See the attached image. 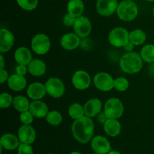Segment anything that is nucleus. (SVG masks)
I'll return each mask as SVG.
<instances>
[{
  "instance_id": "21",
  "label": "nucleus",
  "mask_w": 154,
  "mask_h": 154,
  "mask_svg": "<svg viewBox=\"0 0 154 154\" xmlns=\"http://www.w3.org/2000/svg\"><path fill=\"white\" fill-rule=\"evenodd\" d=\"M27 67L29 73L34 77H41L46 73V64L39 59H32Z\"/></svg>"
},
{
  "instance_id": "2",
  "label": "nucleus",
  "mask_w": 154,
  "mask_h": 154,
  "mask_svg": "<svg viewBox=\"0 0 154 154\" xmlns=\"http://www.w3.org/2000/svg\"><path fill=\"white\" fill-rule=\"evenodd\" d=\"M143 60L137 52L126 53L120 60V67L123 72L129 75L138 73L143 67Z\"/></svg>"
},
{
  "instance_id": "17",
  "label": "nucleus",
  "mask_w": 154,
  "mask_h": 154,
  "mask_svg": "<svg viewBox=\"0 0 154 154\" xmlns=\"http://www.w3.org/2000/svg\"><path fill=\"white\" fill-rule=\"evenodd\" d=\"M27 96L32 100H41L47 94L45 85L40 82H33L28 87Z\"/></svg>"
},
{
  "instance_id": "24",
  "label": "nucleus",
  "mask_w": 154,
  "mask_h": 154,
  "mask_svg": "<svg viewBox=\"0 0 154 154\" xmlns=\"http://www.w3.org/2000/svg\"><path fill=\"white\" fill-rule=\"evenodd\" d=\"M68 14L75 17L82 16L84 11V3L82 0H69L67 4Z\"/></svg>"
},
{
  "instance_id": "39",
  "label": "nucleus",
  "mask_w": 154,
  "mask_h": 154,
  "mask_svg": "<svg viewBox=\"0 0 154 154\" xmlns=\"http://www.w3.org/2000/svg\"><path fill=\"white\" fill-rule=\"evenodd\" d=\"M134 46H135V45H134L130 41H129L127 43L125 44L124 46H123V49L126 51H127V52H131V51H132V50L134 49Z\"/></svg>"
},
{
  "instance_id": "1",
  "label": "nucleus",
  "mask_w": 154,
  "mask_h": 154,
  "mask_svg": "<svg viewBox=\"0 0 154 154\" xmlns=\"http://www.w3.org/2000/svg\"><path fill=\"white\" fill-rule=\"evenodd\" d=\"M95 124L93 119L87 116L74 120L72 133L75 139L81 144H87L93 138Z\"/></svg>"
},
{
  "instance_id": "12",
  "label": "nucleus",
  "mask_w": 154,
  "mask_h": 154,
  "mask_svg": "<svg viewBox=\"0 0 154 154\" xmlns=\"http://www.w3.org/2000/svg\"><path fill=\"white\" fill-rule=\"evenodd\" d=\"M91 147L94 153L107 154L111 151V143L105 137L96 135L91 140Z\"/></svg>"
},
{
  "instance_id": "10",
  "label": "nucleus",
  "mask_w": 154,
  "mask_h": 154,
  "mask_svg": "<svg viewBox=\"0 0 154 154\" xmlns=\"http://www.w3.org/2000/svg\"><path fill=\"white\" fill-rule=\"evenodd\" d=\"M72 82L75 88L78 90H85L91 84V78L86 71L78 70L72 75Z\"/></svg>"
},
{
  "instance_id": "30",
  "label": "nucleus",
  "mask_w": 154,
  "mask_h": 154,
  "mask_svg": "<svg viewBox=\"0 0 154 154\" xmlns=\"http://www.w3.org/2000/svg\"><path fill=\"white\" fill-rule=\"evenodd\" d=\"M18 5L25 11H33L37 8L38 0H17Z\"/></svg>"
},
{
  "instance_id": "42",
  "label": "nucleus",
  "mask_w": 154,
  "mask_h": 154,
  "mask_svg": "<svg viewBox=\"0 0 154 154\" xmlns=\"http://www.w3.org/2000/svg\"><path fill=\"white\" fill-rule=\"evenodd\" d=\"M69 154H82V153L78 151H74V152H72V153H70Z\"/></svg>"
},
{
  "instance_id": "33",
  "label": "nucleus",
  "mask_w": 154,
  "mask_h": 154,
  "mask_svg": "<svg viewBox=\"0 0 154 154\" xmlns=\"http://www.w3.org/2000/svg\"><path fill=\"white\" fill-rule=\"evenodd\" d=\"M34 117H35L30 112L29 110L20 113V120L21 123L24 125H31L34 120Z\"/></svg>"
},
{
  "instance_id": "28",
  "label": "nucleus",
  "mask_w": 154,
  "mask_h": 154,
  "mask_svg": "<svg viewBox=\"0 0 154 154\" xmlns=\"http://www.w3.org/2000/svg\"><path fill=\"white\" fill-rule=\"evenodd\" d=\"M69 115L73 120H77L85 116L84 106L78 103H73L69 108Z\"/></svg>"
},
{
  "instance_id": "19",
  "label": "nucleus",
  "mask_w": 154,
  "mask_h": 154,
  "mask_svg": "<svg viewBox=\"0 0 154 154\" xmlns=\"http://www.w3.org/2000/svg\"><path fill=\"white\" fill-rule=\"evenodd\" d=\"M14 57L18 65L28 66L32 60V56L30 50L26 47L21 46L15 51Z\"/></svg>"
},
{
  "instance_id": "25",
  "label": "nucleus",
  "mask_w": 154,
  "mask_h": 154,
  "mask_svg": "<svg viewBox=\"0 0 154 154\" xmlns=\"http://www.w3.org/2000/svg\"><path fill=\"white\" fill-rule=\"evenodd\" d=\"M30 103L29 99L23 96H17L14 98L13 107L17 111L20 113L29 110Z\"/></svg>"
},
{
  "instance_id": "31",
  "label": "nucleus",
  "mask_w": 154,
  "mask_h": 154,
  "mask_svg": "<svg viewBox=\"0 0 154 154\" xmlns=\"http://www.w3.org/2000/svg\"><path fill=\"white\" fill-rule=\"evenodd\" d=\"M129 81L123 77H118L114 79V89L119 92H124L129 88Z\"/></svg>"
},
{
  "instance_id": "16",
  "label": "nucleus",
  "mask_w": 154,
  "mask_h": 154,
  "mask_svg": "<svg viewBox=\"0 0 154 154\" xmlns=\"http://www.w3.org/2000/svg\"><path fill=\"white\" fill-rule=\"evenodd\" d=\"M84 108L85 116L93 118L102 112V102L98 98H93L86 102Z\"/></svg>"
},
{
  "instance_id": "43",
  "label": "nucleus",
  "mask_w": 154,
  "mask_h": 154,
  "mask_svg": "<svg viewBox=\"0 0 154 154\" xmlns=\"http://www.w3.org/2000/svg\"><path fill=\"white\" fill-rule=\"evenodd\" d=\"M147 1H149V2H153L154 0H147Z\"/></svg>"
},
{
  "instance_id": "5",
  "label": "nucleus",
  "mask_w": 154,
  "mask_h": 154,
  "mask_svg": "<svg viewBox=\"0 0 154 154\" xmlns=\"http://www.w3.org/2000/svg\"><path fill=\"white\" fill-rule=\"evenodd\" d=\"M51 43L49 37L44 33L36 34L31 41V48L38 55H45L51 49Z\"/></svg>"
},
{
  "instance_id": "8",
  "label": "nucleus",
  "mask_w": 154,
  "mask_h": 154,
  "mask_svg": "<svg viewBox=\"0 0 154 154\" xmlns=\"http://www.w3.org/2000/svg\"><path fill=\"white\" fill-rule=\"evenodd\" d=\"M93 84L97 90L109 92L114 89V79L107 72H99L93 78Z\"/></svg>"
},
{
  "instance_id": "15",
  "label": "nucleus",
  "mask_w": 154,
  "mask_h": 154,
  "mask_svg": "<svg viewBox=\"0 0 154 154\" xmlns=\"http://www.w3.org/2000/svg\"><path fill=\"white\" fill-rule=\"evenodd\" d=\"M14 44V36L10 30L2 29L0 30V53L5 54L10 51Z\"/></svg>"
},
{
  "instance_id": "29",
  "label": "nucleus",
  "mask_w": 154,
  "mask_h": 154,
  "mask_svg": "<svg viewBox=\"0 0 154 154\" xmlns=\"http://www.w3.org/2000/svg\"><path fill=\"white\" fill-rule=\"evenodd\" d=\"M47 123L53 126H57L61 124L63 121V116L58 111H51L48 112L45 117Z\"/></svg>"
},
{
  "instance_id": "32",
  "label": "nucleus",
  "mask_w": 154,
  "mask_h": 154,
  "mask_svg": "<svg viewBox=\"0 0 154 154\" xmlns=\"http://www.w3.org/2000/svg\"><path fill=\"white\" fill-rule=\"evenodd\" d=\"M14 98L8 93H2L0 95V108H8L13 105Z\"/></svg>"
},
{
  "instance_id": "27",
  "label": "nucleus",
  "mask_w": 154,
  "mask_h": 154,
  "mask_svg": "<svg viewBox=\"0 0 154 154\" xmlns=\"http://www.w3.org/2000/svg\"><path fill=\"white\" fill-rule=\"evenodd\" d=\"M143 61L148 63H154V45L149 44L141 48L140 52Z\"/></svg>"
},
{
  "instance_id": "3",
  "label": "nucleus",
  "mask_w": 154,
  "mask_h": 154,
  "mask_svg": "<svg viewBox=\"0 0 154 154\" xmlns=\"http://www.w3.org/2000/svg\"><path fill=\"white\" fill-rule=\"evenodd\" d=\"M116 13L121 20L130 22L138 16V5L132 0H123L119 3Z\"/></svg>"
},
{
  "instance_id": "18",
  "label": "nucleus",
  "mask_w": 154,
  "mask_h": 154,
  "mask_svg": "<svg viewBox=\"0 0 154 154\" xmlns=\"http://www.w3.org/2000/svg\"><path fill=\"white\" fill-rule=\"evenodd\" d=\"M8 87L14 92H20L23 90L27 85V81L25 77L22 75L14 74L9 76L7 81Z\"/></svg>"
},
{
  "instance_id": "11",
  "label": "nucleus",
  "mask_w": 154,
  "mask_h": 154,
  "mask_svg": "<svg viewBox=\"0 0 154 154\" xmlns=\"http://www.w3.org/2000/svg\"><path fill=\"white\" fill-rule=\"evenodd\" d=\"M117 0H97L96 10L103 17H111L117 12L118 7Z\"/></svg>"
},
{
  "instance_id": "36",
  "label": "nucleus",
  "mask_w": 154,
  "mask_h": 154,
  "mask_svg": "<svg viewBox=\"0 0 154 154\" xmlns=\"http://www.w3.org/2000/svg\"><path fill=\"white\" fill-rule=\"evenodd\" d=\"M28 72V67L27 66H23V65H18L15 69V73L17 75L24 76Z\"/></svg>"
},
{
  "instance_id": "23",
  "label": "nucleus",
  "mask_w": 154,
  "mask_h": 154,
  "mask_svg": "<svg viewBox=\"0 0 154 154\" xmlns=\"http://www.w3.org/2000/svg\"><path fill=\"white\" fill-rule=\"evenodd\" d=\"M104 131L110 137H117L121 132V124L117 119L107 120L103 124Z\"/></svg>"
},
{
  "instance_id": "22",
  "label": "nucleus",
  "mask_w": 154,
  "mask_h": 154,
  "mask_svg": "<svg viewBox=\"0 0 154 154\" xmlns=\"http://www.w3.org/2000/svg\"><path fill=\"white\" fill-rule=\"evenodd\" d=\"M20 141L17 136L11 133H6L2 136L0 145L7 150H14L18 148Z\"/></svg>"
},
{
  "instance_id": "44",
  "label": "nucleus",
  "mask_w": 154,
  "mask_h": 154,
  "mask_svg": "<svg viewBox=\"0 0 154 154\" xmlns=\"http://www.w3.org/2000/svg\"><path fill=\"white\" fill-rule=\"evenodd\" d=\"M153 16H154V8H153Z\"/></svg>"
},
{
  "instance_id": "40",
  "label": "nucleus",
  "mask_w": 154,
  "mask_h": 154,
  "mask_svg": "<svg viewBox=\"0 0 154 154\" xmlns=\"http://www.w3.org/2000/svg\"><path fill=\"white\" fill-rule=\"evenodd\" d=\"M0 68L1 69L5 68V59L3 57V54H1V55H0Z\"/></svg>"
},
{
  "instance_id": "34",
  "label": "nucleus",
  "mask_w": 154,
  "mask_h": 154,
  "mask_svg": "<svg viewBox=\"0 0 154 154\" xmlns=\"http://www.w3.org/2000/svg\"><path fill=\"white\" fill-rule=\"evenodd\" d=\"M17 154H33V149L31 144L20 143L17 148Z\"/></svg>"
},
{
  "instance_id": "37",
  "label": "nucleus",
  "mask_w": 154,
  "mask_h": 154,
  "mask_svg": "<svg viewBox=\"0 0 154 154\" xmlns=\"http://www.w3.org/2000/svg\"><path fill=\"white\" fill-rule=\"evenodd\" d=\"M8 73L6 70H5L4 69H0V81H1V84H4L5 81H8Z\"/></svg>"
},
{
  "instance_id": "46",
  "label": "nucleus",
  "mask_w": 154,
  "mask_h": 154,
  "mask_svg": "<svg viewBox=\"0 0 154 154\" xmlns=\"http://www.w3.org/2000/svg\"><path fill=\"white\" fill-rule=\"evenodd\" d=\"M46 154H53V153H46Z\"/></svg>"
},
{
  "instance_id": "35",
  "label": "nucleus",
  "mask_w": 154,
  "mask_h": 154,
  "mask_svg": "<svg viewBox=\"0 0 154 154\" xmlns=\"http://www.w3.org/2000/svg\"><path fill=\"white\" fill-rule=\"evenodd\" d=\"M75 19L76 17H73L72 15L69 14H67L64 16L63 17V24H64L66 26L70 27V26H73L74 23L75 22Z\"/></svg>"
},
{
  "instance_id": "20",
  "label": "nucleus",
  "mask_w": 154,
  "mask_h": 154,
  "mask_svg": "<svg viewBox=\"0 0 154 154\" xmlns=\"http://www.w3.org/2000/svg\"><path fill=\"white\" fill-rule=\"evenodd\" d=\"M29 111L36 118H43L47 116L49 111L46 103L41 100H33L30 103Z\"/></svg>"
},
{
  "instance_id": "14",
  "label": "nucleus",
  "mask_w": 154,
  "mask_h": 154,
  "mask_svg": "<svg viewBox=\"0 0 154 154\" xmlns=\"http://www.w3.org/2000/svg\"><path fill=\"white\" fill-rule=\"evenodd\" d=\"M81 38L75 32L66 33L60 39V45L66 51H73L81 45Z\"/></svg>"
},
{
  "instance_id": "38",
  "label": "nucleus",
  "mask_w": 154,
  "mask_h": 154,
  "mask_svg": "<svg viewBox=\"0 0 154 154\" xmlns=\"http://www.w3.org/2000/svg\"><path fill=\"white\" fill-rule=\"evenodd\" d=\"M108 119V117H107L106 114L104 112H101L100 114L98 115V120H99V123H102V124H104V123L107 121Z\"/></svg>"
},
{
  "instance_id": "9",
  "label": "nucleus",
  "mask_w": 154,
  "mask_h": 154,
  "mask_svg": "<svg viewBox=\"0 0 154 154\" xmlns=\"http://www.w3.org/2000/svg\"><path fill=\"white\" fill-rule=\"evenodd\" d=\"M73 29L75 33H76L81 38H87L92 32L91 22L89 18L82 15L76 17Z\"/></svg>"
},
{
  "instance_id": "26",
  "label": "nucleus",
  "mask_w": 154,
  "mask_h": 154,
  "mask_svg": "<svg viewBox=\"0 0 154 154\" xmlns=\"http://www.w3.org/2000/svg\"><path fill=\"white\" fill-rule=\"evenodd\" d=\"M147 36L143 30L136 29L129 32V41L134 45H141L145 42Z\"/></svg>"
},
{
  "instance_id": "4",
  "label": "nucleus",
  "mask_w": 154,
  "mask_h": 154,
  "mask_svg": "<svg viewBox=\"0 0 154 154\" xmlns=\"http://www.w3.org/2000/svg\"><path fill=\"white\" fill-rule=\"evenodd\" d=\"M124 112V106L120 99L111 98L104 105V113L109 119H119Z\"/></svg>"
},
{
  "instance_id": "41",
  "label": "nucleus",
  "mask_w": 154,
  "mask_h": 154,
  "mask_svg": "<svg viewBox=\"0 0 154 154\" xmlns=\"http://www.w3.org/2000/svg\"><path fill=\"white\" fill-rule=\"evenodd\" d=\"M107 154H121L119 151H117V150H111Z\"/></svg>"
},
{
  "instance_id": "6",
  "label": "nucleus",
  "mask_w": 154,
  "mask_h": 154,
  "mask_svg": "<svg viewBox=\"0 0 154 154\" xmlns=\"http://www.w3.org/2000/svg\"><path fill=\"white\" fill-rule=\"evenodd\" d=\"M47 94L54 99L61 98L66 92V86L64 83L57 77H51L47 80L45 83Z\"/></svg>"
},
{
  "instance_id": "13",
  "label": "nucleus",
  "mask_w": 154,
  "mask_h": 154,
  "mask_svg": "<svg viewBox=\"0 0 154 154\" xmlns=\"http://www.w3.org/2000/svg\"><path fill=\"white\" fill-rule=\"evenodd\" d=\"M17 137L20 143L32 144L36 139V132L31 125L23 124L18 129Z\"/></svg>"
},
{
  "instance_id": "7",
  "label": "nucleus",
  "mask_w": 154,
  "mask_h": 154,
  "mask_svg": "<svg viewBox=\"0 0 154 154\" xmlns=\"http://www.w3.org/2000/svg\"><path fill=\"white\" fill-rule=\"evenodd\" d=\"M108 41L112 46L121 48L129 41V32L123 27H116L109 32Z\"/></svg>"
},
{
  "instance_id": "45",
  "label": "nucleus",
  "mask_w": 154,
  "mask_h": 154,
  "mask_svg": "<svg viewBox=\"0 0 154 154\" xmlns=\"http://www.w3.org/2000/svg\"><path fill=\"white\" fill-rule=\"evenodd\" d=\"M91 154H99V153H91Z\"/></svg>"
}]
</instances>
